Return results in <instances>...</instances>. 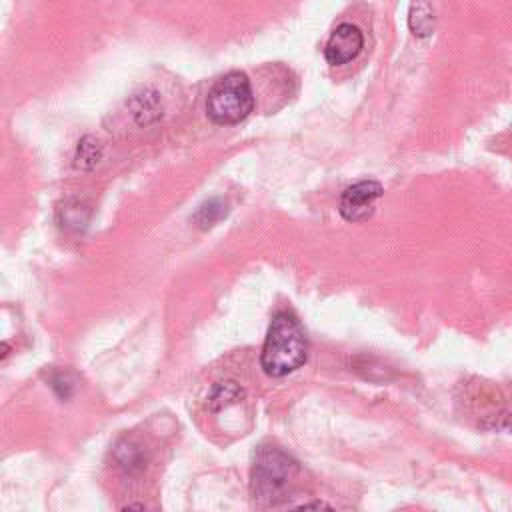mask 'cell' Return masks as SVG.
Wrapping results in <instances>:
<instances>
[{
  "label": "cell",
  "instance_id": "277c9868",
  "mask_svg": "<svg viewBox=\"0 0 512 512\" xmlns=\"http://www.w3.org/2000/svg\"><path fill=\"white\" fill-rule=\"evenodd\" d=\"M382 196V186L376 180H362L346 188L340 196V214L348 222L368 220L374 212L376 200Z\"/></svg>",
  "mask_w": 512,
  "mask_h": 512
},
{
  "label": "cell",
  "instance_id": "ba28073f",
  "mask_svg": "<svg viewBox=\"0 0 512 512\" xmlns=\"http://www.w3.org/2000/svg\"><path fill=\"white\" fill-rule=\"evenodd\" d=\"M102 158V144L94 136H84L74 154V166L78 170H92Z\"/></svg>",
  "mask_w": 512,
  "mask_h": 512
},
{
  "label": "cell",
  "instance_id": "8fae6325",
  "mask_svg": "<svg viewBox=\"0 0 512 512\" xmlns=\"http://www.w3.org/2000/svg\"><path fill=\"white\" fill-rule=\"evenodd\" d=\"M226 214V204L218 198H212L208 202H204L196 214H194V222L200 226V228H210L214 222H218L222 216Z\"/></svg>",
  "mask_w": 512,
  "mask_h": 512
},
{
  "label": "cell",
  "instance_id": "7c38bea8",
  "mask_svg": "<svg viewBox=\"0 0 512 512\" xmlns=\"http://www.w3.org/2000/svg\"><path fill=\"white\" fill-rule=\"evenodd\" d=\"M58 214L62 216V226H68V228H76L80 230L86 222H88V210L84 204L80 202H66Z\"/></svg>",
  "mask_w": 512,
  "mask_h": 512
},
{
  "label": "cell",
  "instance_id": "52a82bcc",
  "mask_svg": "<svg viewBox=\"0 0 512 512\" xmlns=\"http://www.w3.org/2000/svg\"><path fill=\"white\" fill-rule=\"evenodd\" d=\"M436 26V16L428 0H414L408 12V28L414 36L424 38L434 32Z\"/></svg>",
  "mask_w": 512,
  "mask_h": 512
},
{
  "label": "cell",
  "instance_id": "7a4b0ae2",
  "mask_svg": "<svg viewBox=\"0 0 512 512\" xmlns=\"http://www.w3.org/2000/svg\"><path fill=\"white\" fill-rule=\"evenodd\" d=\"M254 108V94L246 74L228 72L208 92L206 112L214 124L232 126L242 122Z\"/></svg>",
  "mask_w": 512,
  "mask_h": 512
},
{
  "label": "cell",
  "instance_id": "5b68a950",
  "mask_svg": "<svg viewBox=\"0 0 512 512\" xmlns=\"http://www.w3.org/2000/svg\"><path fill=\"white\" fill-rule=\"evenodd\" d=\"M364 48V34L358 26L350 22H342L336 26V30L330 34L324 56L328 64L332 66H342L352 62Z\"/></svg>",
  "mask_w": 512,
  "mask_h": 512
},
{
  "label": "cell",
  "instance_id": "4fadbf2b",
  "mask_svg": "<svg viewBox=\"0 0 512 512\" xmlns=\"http://www.w3.org/2000/svg\"><path fill=\"white\" fill-rule=\"evenodd\" d=\"M50 386L54 388V392L62 398V400H68L70 396H72V390H74V380L68 376V374H62V372H58V374H54L52 378H50Z\"/></svg>",
  "mask_w": 512,
  "mask_h": 512
},
{
  "label": "cell",
  "instance_id": "8992f818",
  "mask_svg": "<svg viewBox=\"0 0 512 512\" xmlns=\"http://www.w3.org/2000/svg\"><path fill=\"white\" fill-rule=\"evenodd\" d=\"M128 110L138 126L154 124L162 118V102L160 96L154 90H138L128 100Z\"/></svg>",
  "mask_w": 512,
  "mask_h": 512
},
{
  "label": "cell",
  "instance_id": "30bf717a",
  "mask_svg": "<svg viewBox=\"0 0 512 512\" xmlns=\"http://www.w3.org/2000/svg\"><path fill=\"white\" fill-rule=\"evenodd\" d=\"M116 460L118 464L128 472V474H136L144 468V458L142 452L136 444H132L130 440H122L116 446Z\"/></svg>",
  "mask_w": 512,
  "mask_h": 512
},
{
  "label": "cell",
  "instance_id": "9c48e42d",
  "mask_svg": "<svg viewBox=\"0 0 512 512\" xmlns=\"http://www.w3.org/2000/svg\"><path fill=\"white\" fill-rule=\"evenodd\" d=\"M244 396V390L232 382V380H226V382H220L212 388V394L208 398V406L210 410H220V408H226L238 400H242Z\"/></svg>",
  "mask_w": 512,
  "mask_h": 512
},
{
  "label": "cell",
  "instance_id": "6da1fadb",
  "mask_svg": "<svg viewBox=\"0 0 512 512\" xmlns=\"http://www.w3.org/2000/svg\"><path fill=\"white\" fill-rule=\"evenodd\" d=\"M308 340L300 320L288 312H276L260 354V366L268 376L280 378L306 362Z\"/></svg>",
  "mask_w": 512,
  "mask_h": 512
},
{
  "label": "cell",
  "instance_id": "3957f363",
  "mask_svg": "<svg viewBox=\"0 0 512 512\" xmlns=\"http://www.w3.org/2000/svg\"><path fill=\"white\" fill-rule=\"evenodd\" d=\"M298 474V464L274 446H262L252 468V494L258 502H274Z\"/></svg>",
  "mask_w": 512,
  "mask_h": 512
}]
</instances>
